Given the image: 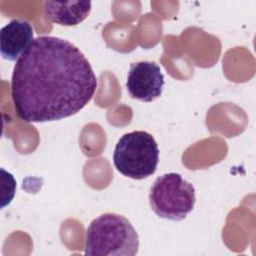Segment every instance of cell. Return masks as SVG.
Listing matches in <instances>:
<instances>
[{
    "label": "cell",
    "instance_id": "cell-1",
    "mask_svg": "<svg viewBox=\"0 0 256 256\" xmlns=\"http://www.w3.org/2000/svg\"><path fill=\"white\" fill-rule=\"evenodd\" d=\"M97 77L84 54L71 42L39 36L17 59L11 97L17 116L28 123L72 116L93 98Z\"/></svg>",
    "mask_w": 256,
    "mask_h": 256
},
{
    "label": "cell",
    "instance_id": "cell-2",
    "mask_svg": "<svg viewBox=\"0 0 256 256\" xmlns=\"http://www.w3.org/2000/svg\"><path fill=\"white\" fill-rule=\"evenodd\" d=\"M86 255L134 256L139 236L131 222L116 213H105L92 220L86 230Z\"/></svg>",
    "mask_w": 256,
    "mask_h": 256
},
{
    "label": "cell",
    "instance_id": "cell-3",
    "mask_svg": "<svg viewBox=\"0 0 256 256\" xmlns=\"http://www.w3.org/2000/svg\"><path fill=\"white\" fill-rule=\"evenodd\" d=\"M158 162V144L146 131L126 133L115 146L114 166L118 172L131 179L141 180L153 175Z\"/></svg>",
    "mask_w": 256,
    "mask_h": 256
},
{
    "label": "cell",
    "instance_id": "cell-4",
    "mask_svg": "<svg viewBox=\"0 0 256 256\" xmlns=\"http://www.w3.org/2000/svg\"><path fill=\"white\" fill-rule=\"evenodd\" d=\"M195 202L194 186L178 173L159 176L150 188L149 203L160 218L181 221L193 210Z\"/></svg>",
    "mask_w": 256,
    "mask_h": 256
},
{
    "label": "cell",
    "instance_id": "cell-5",
    "mask_svg": "<svg viewBox=\"0 0 256 256\" xmlns=\"http://www.w3.org/2000/svg\"><path fill=\"white\" fill-rule=\"evenodd\" d=\"M164 87V75L155 62L132 63L127 76L126 88L129 95L142 102H152L160 97Z\"/></svg>",
    "mask_w": 256,
    "mask_h": 256
},
{
    "label": "cell",
    "instance_id": "cell-6",
    "mask_svg": "<svg viewBox=\"0 0 256 256\" xmlns=\"http://www.w3.org/2000/svg\"><path fill=\"white\" fill-rule=\"evenodd\" d=\"M33 28L26 20L12 19L0 31V52L4 59L15 61L33 42Z\"/></svg>",
    "mask_w": 256,
    "mask_h": 256
},
{
    "label": "cell",
    "instance_id": "cell-7",
    "mask_svg": "<svg viewBox=\"0 0 256 256\" xmlns=\"http://www.w3.org/2000/svg\"><path fill=\"white\" fill-rule=\"evenodd\" d=\"M90 1H45L42 8L45 16L62 26H75L84 21L91 11Z\"/></svg>",
    "mask_w": 256,
    "mask_h": 256
}]
</instances>
